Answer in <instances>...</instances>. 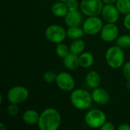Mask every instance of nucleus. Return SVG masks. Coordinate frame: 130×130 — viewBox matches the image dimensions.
<instances>
[{"label":"nucleus","mask_w":130,"mask_h":130,"mask_svg":"<svg viewBox=\"0 0 130 130\" xmlns=\"http://www.w3.org/2000/svg\"><path fill=\"white\" fill-rule=\"evenodd\" d=\"M62 123V116L59 110L48 107L40 113L37 126L40 130H57Z\"/></svg>","instance_id":"obj_1"},{"label":"nucleus","mask_w":130,"mask_h":130,"mask_svg":"<svg viewBox=\"0 0 130 130\" xmlns=\"http://www.w3.org/2000/svg\"><path fill=\"white\" fill-rule=\"evenodd\" d=\"M69 99L72 105L75 109L79 110H85L89 109L94 102L91 93H89L88 91L82 88L74 89L71 91Z\"/></svg>","instance_id":"obj_2"},{"label":"nucleus","mask_w":130,"mask_h":130,"mask_svg":"<svg viewBox=\"0 0 130 130\" xmlns=\"http://www.w3.org/2000/svg\"><path fill=\"white\" fill-rule=\"evenodd\" d=\"M125 59L123 49L117 45L110 46L105 53V61L107 66L113 69L122 68L125 63Z\"/></svg>","instance_id":"obj_3"},{"label":"nucleus","mask_w":130,"mask_h":130,"mask_svg":"<svg viewBox=\"0 0 130 130\" xmlns=\"http://www.w3.org/2000/svg\"><path fill=\"white\" fill-rule=\"evenodd\" d=\"M106 121L107 115L100 109L89 110L85 115V124L92 129H101Z\"/></svg>","instance_id":"obj_4"},{"label":"nucleus","mask_w":130,"mask_h":130,"mask_svg":"<svg viewBox=\"0 0 130 130\" xmlns=\"http://www.w3.org/2000/svg\"><path fill=\"white\" fill-rule=\"evenodd\" d=\"M45 37L53 43H63L67 37L66 30L59 24L49 25L45 30Z\"/></svg>","instance_id":"obj_5"},{"label":"nucleus","mask_w":130,"mask_h":130,"mask_svg":"<svg viewBox=\"0 0 130 130\" xmlns=\"http://www.w3.org/2000/svg\"><path fill=\"white\" fill-rule=\"evenodd\" d=\"M104 3L102 0H82L80 9L86 17L99 16L101 14Z\"/></svg>","instance_id":"obj_6"},{"label":"nucleus","mask_w":130,"mask_h":130,"mask_svg":"<svg viewBox=\"0 0 130 130\" xmlns=\"http://www.w3.org/2000/svg\"><path fill=\"white\" fill-rule=\"evenodd\" d=\"M28 89L22 85H15L11 87L7 93L8 101L11 104H20L25 102L29 98Z\"/></svg>","instance_id":"obj_7"},{"label":"nucleus","mask_w":130,"mask_h":130,"mask_svg":"<svg viewBox=\"0 0 130 130\" xmlns=\"http://www.w3.org/2000/svg\"><path fill=\"white\" fill-rule=\"evenodd\" d=\"M103 21L104 20L99 18V16L87 17L82 24L85 34L89 36H94L100 34L104 26Z\"/></svg>","instance_id":"obj_8"},{"label":"nucleus","mask_w":130,"mask_h":130,"mask_svg":"<svg viewBox=\"0 0 130 130\" xmlns=\"http://www.w3.org/2000/svg\"><path fill=\"white\" fill-rule=\"evenodd\" d=\"M56 84L60 90L65 92H71L75 87V78L67 72H61L57 75Z\"/></svg>","instance_id":"obj_9"},{"label":"nucleus","mask_w":130,"mask_h":130,"mask_svg":"<svg viewBox=\"0 0 130 130\" xmlns=\"http://www.w3.org/2000/svg\"><path fill=\"white\" fill-rule=\"evenodd\" d=\"M120 30L118 26L114 23H107L104 24L101 33V39L106 43H112L119 37Z\"/></svg>","instance_id":"obj_10"},{"label":"nucleus","mask_w":130,"mask_h":130,"mask_svg":"<svg viewBox=\"0 0 130 130\" xmlns=\"http://www.w3.org/2000/svg\"><path fill=\"white\" fill-rule=\"evenodd\" d=\"M120 14L118 8L114 4L104 5L101 11L102 19L106 23H114L116 24L120 19Z\"/></svg>","instance_id":"obj_11"},{"label":"nucleus","mask_w":130,"mask_h":130,"mask_svg":"<svg viewBox=\"0 0 130 130\" xmlns=\"http://www.w3.org/2000/svg\"><path fill=\"white\" fill-rule=\"evenodd\" d=\"M91 96L93 101L99 105H106L110 101V93L106 89L100 87L92 89Z\"/></svg>","instance_id":"obj_12"},{"label":"nucleus","mask_w":130,"mask_h":130,"mask_svg":"<svg viewBox=\"0 0 130 130\" xmlns=\"http://www.w3.org/2000/svg\"><path fill=\"white\" fill-rule=\"evenodd\" d=\"M83 14L82 11H69L67 14L64 17V22L67 27H76L83 24Z\"/></svg>","instance_id":"obj_13"},{"label":"nucleus","mask_w":130,"mask_h":130,"mask_svg":"<svg viewBox=\"0 0 130 130\" xmlns=\"http://www.w3.org/2000/svg\"><path fill=\"white\" fill-rule=\"evenodd\" d=\"M40 118V113L33 109L25 110L22 114V120L24 123L29 126L37 125Z\"/></svg>","instance_id":"obj_14"},{"label":"nucleus","mask_w":130,"mask_h":130,"mask_svg":"<svg viewBox=\"0 0 130 130\" xmlns=\"http://www.w3.org/2000/svg\"><path fill=\"white\" fill-rule=\"evenodd\" d=\"M101 75L100 74L94 70L89 71L85 75V83L88 88L91 89L100 87L101 85Z\"/></svg>","instance_id":"obj_15"},{"label":"nucleus","mask_w":130,"mask_h":130,"mask_svg":"<svg viewBox=\"0 0 130 130\" xmlns=\"http://www.w3.org/2000/svg\"><path fill=\"white\" fill-rule=\"evenodd\" d=\"M63 64L66 69L69 70H75L77 69L79 65V56L70 53L66 57L63 59Z\"/></svg>","instance_id":"obj_16"},{"label":"nucleus","mask_w":130,"mask_h":130,"mask_svg":"<svg viewBox=\"0 0 130 130\" xmlns=\"http://www.w3.org/2000/svg\"><path fill=\"white\" fill-rule=\"evenodd\" d=\"M51 11L53 14L57 18H64L69 12V9L66 2L59 1L52 5Z\"/></svg>","instance_id":"obj_17"},{"label":"nucleus","mask_w":130,"mask_h":130,"mask_svg":"<svg viewBox=\"0 0 130 130\" xmlns=\"http://www.w3.org/2000/svg\"><path fill=\"white\" fill-rule=\"evenodd\" d=\"M94 62V55L88 51H84L79 55V65L80 67L84 69H88L93 66Z\"/></svg>","instance_id":"obj_18"},{"label":"nucleus","mask_w":130,"mask_h":130,"mask_svg":"<svg viewBox=\"0 0 130 130\" xmlns=\"http://www.w3.org/2000/svg\"><path fill=\"white\" fill-rule=\"evenodd\" d=\"M66 34L69 39L74 40L82 38L85 34L82 27H80V26H76V27H68V28L66 29Z\"/></svg>","instance_id":"obj_19"},{"label":"nucleus","mask_w":130,"mask_h":130,"mask_svg":"<svg viewBox=\"0 0 130 130\" xmlns=\"http://www.w3.org/2000/svg\"><path fill=\"white\" fill-rule=\"evenodd\" d=\"M69 49H70V52L72 53L79 56L85 50V42L81 38L74 40L72 41V43L69 46Z\"/></svg>","instance_id":"obj_20"},{"label":"nucleus","mask_w":130,"mask_h":130,"mask_svg":"<svg viewBox=\"0 0 130 130\" xmlns=\"http://www.w3.org/2000/svg\"><path fill=\"white\" fill-rule=\"evenodd\" d=\"M55 50H56V56L60 59H64L71 53L69 46H68L66 44H65L63 43H60L56 44Z\"/></svg>","instance_id":"obj_21"},{"label":"nucleus","mask_w":130,"mask_h":130,"mask_svg":"<svg viewBox=\"0 0 130 130\" xmlns=\"http://www.w3.org/2000/svg\"><path fill=\"white\" fill-rule=\"evenodd\" d=\"M115 5L120 14L126 15L130 13V0H117Z\"/></svg>","instance_id":"obj_22"},{"label":"nucleus","mask_w":130,"mask_h":130,"mask_svg":"<svg viewBox=\"0 0 130 130\" xmlns=\"http://www.w3.org/2000/svg\"><path fill=\"white\" fill-rule=\"evenodd\" d=\"M117 45L120 47L123 48V50L129 49L130 48V35L129 34H123L116 40Z\"/></svg>","instance_id":"obj_23"},{"label":"nucleus","mask_w":130,"mask_h":130,"mask_svg":"<svg viewBox=\"0 0 130 130\" xmlns=\"http://www.w3.org/2000/svg\"><path fill=\"white\" fill-rule=\"evenodd\" d=\"M57 75L55 72L53 71H47L43 75V81L47 83V84H53V83H56V78H57Z\"/></svg>","instance_id":"obj_24"},{"label":"nucleus","mask_w":130,"mask_h":130,"mask_svg":"<svg viewBox=\"0 0 130 130\" xmlns=\"http://www.w3.org/2000/svg\"><path fill=\"white\" fill-rule=\"evenodd\" d=\"M18 112H19L18 104L9 103V105L6 108L7 114L9 117H16L18 114Z\"/></svg>","instance_id":"obj_25"},{"label":"nucleus","mask_w":130,"mask_h":130,"mask_svg":"<svg viewBox=\"0 0 130 130\" xmlns=\"http://www.w3.org/2000/svg\"><path fill=\"white\" fill-rule=\"evenodd\" d=\"M66 4L69 11H77L80 8V3L78 0H68Z\"/></svg>","instance_id":"obj_26"},{"label":"nucleus","mask_w":130,"mask_h":130,"mask_svg":"<svg viewBox=\"0 0 130 130\" xmlns=\"http://www.w3.org/2000/svg\"><path fill=\"white\" fill-rule=\"evenodd\" d=\"M122 73L126 80H130V61L125 62L122 66Z\"/></svg>","instance_id":"obj_27"},{"label":"nucleus","mask_w":130,"mask_h":130,"mask_svg":"<svg viewBox=\"0 0 130 130\" xmlns=\"http://www.w3.org/2000/svg\"><path fill=\"white\" fill-rule=\"evenodd\" d=\"M116 129L115 125L112 123V122H109V121H106L104 125L101 127V130H114Z\"/></svg>","instance_id":"obj_28"},{"label":"nucleus","mask_w":130,"mask_h":130,"mask_svg":"<svg viewBox=\"0 0 130 130\" xmlns=\"http://www.w3.org/2000/svg\"><path fill=\"white\" fill-rule=\"evenodd\" d=\"M123 26L126 30L130 31V13L125 15L123 18Z\"/></svg>","instance_id":"obj_29"},{"label":"nucleus","mask_w":130,"mask_h":130,"mask_svg":"<svg viewBox=\"0 0 130 130\" xmlns=\"http://www.w3.org/2000/svg\"><path fill=\"white\" fill-rule=\"evenodd\" d=\"M118 130H130V125L128 123H121L117 127Z\"/></svg>","instance_id":"obj_30"},{"label":"nucleus","mask_w":130,"mask_h":130,"mask_svg":"<svg viewBox=\"0 0 130 130\" xmlns=\"http://www.w3.org/2000/svg\"><path fill=\"white\" fill-rule=\"evenodd\" d=\"M104 5H109V4H115L117 0H102Z\"/></svg>","instance_id":"obj_31"},{"label":"nucleus","mask_w":130,"mask_h":130,"mask_svg":"<svg viewBox=\"0 0 130 130\" xmlns=\"http://www.w3.org/2000/svg\"><path fill=\"white\" fill-rule=\"evenodd\" d=\"M126 89L129 90L130 91V80H126Z\"/></svg>","instance_id":"obj_32"},{"label":"nucleus","mask_w":130,"mask_h":130,"mask_svg":"<svg viewBox=\"0 0 130 130\" xmlns=\"http://www.w3.org/2000/svg\"><path fill=\"white\" fill-rule=\"evenodd\" d=\"M59 1H60V2H66L68 0H59Z\"/></svg>","instance_id":"obj_33"},{"label":"nucleus","mask_w":130,"mask_h":130,"mask_svg":"<svg viewBox=\"0 0 130 130\" xmlns=\"http://www.w3.org/2000/svg\"><path fill=\"white\" fill-rule=\"evenodd\" d=\"M44 1H47L48 2V1H51V0H44Z\"/></svg>","instance_id":"obj_34"}]
</instances>
